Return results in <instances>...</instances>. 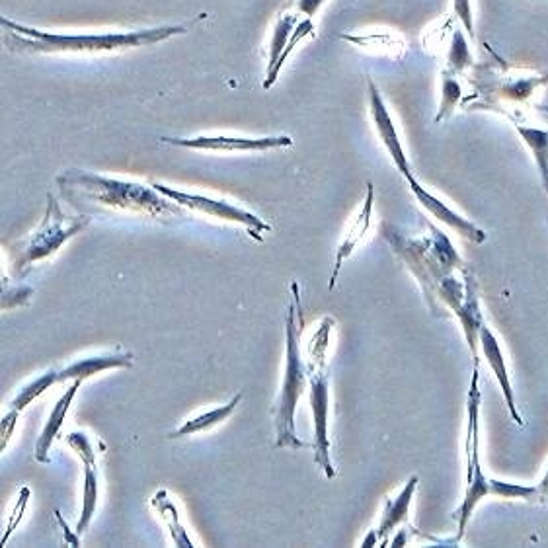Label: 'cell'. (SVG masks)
Returning a JSON list of instances; mask_svg holds the SVG:
<instances>
[{"mask_svg":"<svg viewBox=\"0 0 548 548\" xmlns=\"http://www.w3.org/2000/svg\"><path fill=\"white\" fill-rule=\"evenodd\" d=\"M4 43L22 55H104L125 49L151 47L162 41L186 36L188 24H166L131 32H100V34H59L26 26L8 18L0 20Z\"/></svg>","mask_w":548,"mask_h":548,"instance_id":"cell-1","label":"cell"},{"mask_svg":"<svg viewBox=\"0 0 548 548\" xmlns=\"http://www.w3.org/2000/svg\"><path fill=\"white\" fill-rule=\"evenodd\" d=\"M57 184L63 197L73 205L88 201L106 211L133 213L149 219L182 217L188 211L162 196L155 186L108 178L86 170H67L57 176Z\"/></svg>","mask_w":548,"mask_h":548,"instance_id":"cell-2","label":"cell"},{"mask_svg":"<svg viewBox=\"0 0 548 548\" xmlns=\"http://www.w3.org/2000/svg\"><path fill=\"white\" fill-rule=\"evenodd\" d=\"M293 299L287 307L285 314V344H287V355H285V373L281 381V389L275 400L274 426H275V447H291V449H303L305 441L299 439L297 428H295V412L297 404L307 391L309 383V371L301 355V328L297 326V316L301 311L299 301V285L297 281L291 285Z\"/></svg>","mask_w":548,"mask_h":548,"instance_id":"cell-3","label":"cell"},{"mask_svg":"<svg viewBox=\"0 0 548 548\" xmlns=\"http://www.w3.org/2000/svg\"><path fill=\"white\" fill-rule=\"evenodd\" d=\"M88 215L69 217L63 213L61 205L55 197L47 196V209L41 219L40 227L36 233L22 240L12 258V274L14 277H24L41 260L53 256L57 250H61L63 244H67L71 238L80 235L90 225Z\"/></svg>","mask_w":548,"mask_h":548,"instance_id":"cell-4","label":"cell"},{"mask_svg":"<svg viewBox=\"0 0 548 548\" xmlns=\"http://www.w3.org/2000/svg\"><path fill=\"white\" fill-rule=\"evenodd\" d=\"M478 369L474 365L472 381H470L469 396H467V439H465V455H467V490L461 508L453 513L459 523L457 543L465 537L469 527L470 517L476 506L490 496V478H486L480 465V389H478Z\"/></svg>","mask_w":548,"mask_h":548,"instance_id":"cell-5","label":"cell"},{"mask_svg":"<svg viewBox=\"0 0 548 548\" xmlns=\"http://www.w3.org/2000/svg\"><path fill=\"white\" fill-rule=\"evenodd\" d=\"M153 186L157 188L162 196L172 199L174 203H178L180 207H184L188 211L201 213L205 217L219 219V221H225V223H235V225L248 229L250 236H254L258 242H262L264 235L272 231L270 223H266L258 215H254V213H250V211H246V209H242L238 205H233L229 201L215 199V197L199 196V194H190V192H182V190H174V188L164 186V184H153Z\"/></svg>","mask_w":548,"mask_h":548,"instance_id":"cell-6","label":"cell"},{"mask_svg":"<svg viewBox=\"0 0 548 548\" xmlns=\"http://www.w3.org/2000/svg\"><path fill=\"white\" fill-rule=\"evenodd\" d=\"M309 385H311V412L314 428V463L328 478L336 476L330 453V379L326 373V363H309Z\"/></svg>","mask_w":548,"mask_h":548,"instance_id":"cell-7","label":"cell"},{"mask_svg":"<svg viewBox=\"0 0 548 548\" xmlns=\"http://www.w3.org/2000/svg\"><path fill=\"white\" fill-rule=\"evenodd\" d=\"M162 143L172 147L209 151V153H266L275 149L293 147V137L274 135V137H229V135H199L194 139L180 137H160Z\"/></svg>","mask_w":548,"mask_h":548,"instance_id":"cell-8","label":"cell"},{"mask_svg":"<svg viewBox=\"0 0 548 548\" xmlns=\"http://www.w3.org/2000/svg\"><path fill=\"white\" fill-rule=\"evenodd\" d=\"M367 94H369V114H371L375 131H377L383 147L391 155L392 162L398 168V172L404 178L412 176V166H410L408 155L402 147V141H400V135L396 131L394 119H392L391 112H389V108H387V104L381 96V90L377 88V84L371 79H367Z\"/></svg>","mask_w":548,"mask_h":548,"instance_id":"cell-9","label":"cell"},{"mask_svg":"<svg viewBox=\"0 0 548 548\" xmlns=\"http://www.w3.org/2000/svg\"><path fill=\"white\" fill-rule=\"evenodd\" d=\"M408 180V186L412 190L414 197L418 199V203L430 213L433 219H437L439 223H443L445 227H449L451 231H455L457 235L467 238L470 242H476V244H482L486 242V231H482L478 225H474L470 219L463 217L461 213H457L455 209H451L445 201H441L439 197L433 196L431 192H428L416 178L414 174L406 178Z\"/></svg>","mask_w":548,"mask_h":548,"instance_id":"cell-10","label":"cell"},{"mask_svg":"<svg viewBox=\"0 0 548 548\" xmlns=\"http://www.w3.org/2000/svg\"><path fill=\"white\" fill-rule=\"evenodd\" d=\"M478 350L484 355L486 363L490 365L502 394H504V400H506V406H508L509 416L515 424L523 426V418L517 410V400H515V392L511 387V379H509L508 363H506V357H504V350L500 346V340L496 338V334L488 328V324L484 322L478 330Z\"/></svg>","mask_w":548,"mask_h":548,"instance_id":"cell-11","label":"cell"},{"mask_svg":"<svg viewBox=\"0 0 548 548\" xmlns=\"http://www.w3.org/2000/svg\"><path fill=\"white\" fill-rule=\"evenodd\" d=\"M373 203H375V188L369 182L363 205H361L359 213L355 215L350 229L346 231L344 240L340 242V246L336 250V260H334V270H332L330 281H328V291H332L336 287V281H338V275L342 272V266L346 264V260L352 256L353 252L357 250V246L361 244V240L369 233L371 217H373Z\"/></svg>","mask_w":548,"mask_h":548,"instance_id":"cell-12","label":"cell"},{"mask_svg":"<svg viewBox=\"0 0 548 548\" xmlns=\"http://www.w3.org/2000/svg\"><path fill=\"white\" fill-rule=\"evenodd\" d=\"M418 482L420 478L414 474L406 484L404 488L389 500L383 508L381 513V521H379V527L375 529L377 533V541L381 547H387L389 541H391V535L398 529V525H402L408 515H410V508L414 504V496H416V490H418Z\"/></svg>","mask_w":548,"mask_h":548,"instance_id":"cell-13","label":"cell"},{"mask_svg":"<svg viewBox=\"0 0 548 548\" xmlns=\"http://www.w3.org/2000/svg\"><path fill=\"white\" fill-rule=\"evenodd\" d=\"M133 365V353H106V355H94V357H84L69 367L59 371V383L65 381H86L92 379L94 375H100L110 369H119V367H131Z\"/></svg>","mask_w":548,"mask_h":548,"instance_id":"cell-14","label":"cell"},{"mask_svg":"<svg viewBox=\"0 0 548 548\" xmlns=\"http://www.w3.org/2000/svg\"><path fill=\"white\" fill-rule=\"evenodd\" d=\"M82 381H73V385L65 391V394L57 400V404L53 406L47 422H45V428L41 431L40 439L36 443V451H34V457L38 463H49V453H51V445L55 441V437L59 435V431L65 424V418L71 410V404L79 392Z\"/></svg>","mask_w":548,"mask_h":548,"instance_id":"cell-15","label":"cell"},{"mask_svg":"<svg viewBox=\"0 0 548 548\" xmlns=\"http://www.w3.org/2000/svg\"><path fill=\"white\" fill-rule=\"evenodd\" d=\"M242 398H244V392H238L229 404L219 406V408H215V410H209V412H205V414H199L196 418L184 422L178 430L170 433V437H172V439L190 437V435H196V433H201V431H209L213 430V428H217V426H221L227 418H231V416L235 414V410L238 408V404L242 402Z\"/></svg>","mask_w":548,"mask_h":548,"instance_id":"cell-16","label":"cell"},{"mask_svg":"<svg viewBox=\"0 0 548 548\" xmlns=\"http://www.w3.org/2000/svg\"><path fill=\"white\" fill-rule=\"evenodd\" d=\"M299 24V16L297 14H283L277 22H275L274 32H272V41H270V57H268V71H266V80H264V90L274 88L277 77H275V67L279 57L283 55L287 43L293 36V30Z\"/></svg>","mask_w":548,"mask_h":548,"instance_id":"cell-17","label":"cell"},{"mask_svg":"<svg viewBox=\"0 0 548 548\" xmlns=\"http://www.w3.org/2000/svg\"><path fill=\"white\" fill-rule=\"evenodd\" d=\"M515 131L521 137V141L525 143V147L529 149V153L533 155L541 182H543V188H545V194L548 196V129L515 123Z\"/></svg>","mask_w":548,"mask_h":548,"instance_id":"cell-18","label":"cell"},{"mask_svg":"<svg viewBox=\"0 0 548 548\" xmlns=\"http://www.w3.org/2000/svg\"><path fill=\"white\" fill-rule=\"evenodd\" d=\"M151 506L160 515V519L166 523V529L170 531V537H172V541H174L176 547H194L190 535L186 533L184 525L180 523L178 508H176V504L172 502V498H170V494L166 490H160V492H157L153 496Z\"/></svg>","mask_w":548,"mask_h":548,"instance_id":"cell-19","label":"cell"},{"mask_svg":"<svg viewBox=\"0 0 548 548\" xmlns=\"http://www.w3.org/2000/svg\"><path fill=\"white\" fill-rule=\"evenodd\" d=\"M98 498H100V480H98V469L96 463H84V486H82V509H80V519L77 523L75 533L84 535L86 529L90 527L94 513L98 508Z\"/></svg>","mask_w":548,"mask_h":548,"instance_id":"cell-20","label":"cell"},{"mask_svg":"<svg viewBox=\"0 0 548 548\" xmlns=\"http://www.w3.org/2000/svg\"><path fill=\"white\" fill-rule=\"evenodd\" d=\"M55 383H59V371H45L38 379H34L30 385H26L22 391L14 396V400L10 402V408L24 412L34 400H38L41 394L49 391Z\"/></svg>","mask_w":548,"mask_h":548,"instance_id":"cell-21","label":"cell"},{"mask_svg":"<svg viewBox=\"0 0 548 548\" xmlns=\"http://www.w3.org/2000/svg\"><path fill=\"white\" fill-rule=\"evenodd\" d=\"M490 496H496V498H502V500L541 502L539 486L511 484V482H502V480H496V478H490Z\"/></svg>","mask_w":548,"mask_h":548,"instance_id":"cell-22","label":"cell"},{"mask_svg":"<svg viewBox=\"0 0 548 548\" xmlns=\"http://www.w3.org/2000/svg\"><path fill=\"white\" fill-rule=\"evenodd\" d=\"M463 98V88L459 84V80L453 77L451 71H443V80H441V104H439V112L435 116V123L449 118L455 108L459 106Z\"/></svg>","mask_w":548,"mask_h":548,"instance_id":"cell-23","label":"cell"},{"mask_svg":"<svg viewBox=\"0 0 548 548\" xmlns=\"http://www.w3.org/2000/svg\"><path fill=\"white\" fill-rule=\"evenodd\" d=\"M447 63L453 75L455 73H463L465 69H469L472 65V55H470L469 41L465 38V34L455 28L453 36H451V45H449V55H447Z\"/></svg>","mask_w":548,"mask_h":548,"instance_id":"cell-24","label":"cell"},{"mask_svg":"<svg viewBox=\"0 0 548 548\" xmlns=\"http://www.w3.org/2000/svg\"><path fill=\"white\" fill-rule=\"evenodd\" d=\"M67 443L69 447L79 455L82 465L84 463H96V453H94V447L90 443V439L86 437V433L82 431H73L67 435Z\"/></svg>","mask_w":548,"mask_h":548,"instance_id":"cell-25","label":"cell"},{"mask_svg":"<svg viewBox=\"0 0 548 548\" xmlns=\"http://www.w3.org/2000/svg\"><path fill=\"white\" fill-rule=\"evenodd\" d=\"M20 414H22V412H20V410H14V408H10V410L4 414V418H2V422H0V437H2V441H0V451H6V447H8L10 439H12V433H14L16 426H18Z\"/></svg>","mask_w":548,"mask_h":548,"instance_id":"cell-26","label":"cell"},{"mask_svg":"<svg viewBox=\"0 0 548 548\" xmlns=\"http://www.w3.org/2000/svg\"><path fill=\"white\" fill-rule=\"evenodd\" d=\"M453 10L463 24L465 32L469 34L470 40L474 38V16H472V4L470 0H453Z\"/></svg>","mask_w":548,"mask_h":548,"instance_id":"cell-27","label":"cell"},{"mask_svg":"<svg viewBox=\"0 0 548 548\" xmlns=\"http://www.w3.org/2000/svg\"><path fill=\"white\" fill-rule=\"evenodd\" d=\"M28 498H30V490H28V488H22V492H20V496H18V502H16V508H14V513H12V517H10V523H8V527H6V535H4L2 541H0L2 547L6 545V541H8L10 535L14 533V527H16L18 521L22 519V513H24V509H26Z\"/></svg>","mask_w":548,"mask_h":548,"instance_id":"cell-28","label":"cell"},{"mask_svg":"<svg viewBox=\"0 0 548 548\" xmlns=\"http://www.w3.org/2000/svg\"><path fill=\"white\" fill-rule=\"evenodd\" d=\"M326 0H297V10L305 16V18H313L316 12L322 8Z\"/></svg>","mask_w":548,"mask_h":548,"instance_id":"cell-29","label":"cell"},{"mask_svg":"<svg viewBox=\"0 0 548 548\" xmlns=\"http://www.w3.org/2000/svg\"><path fill=\"white\" fill-rule=\"evenodd\" d=\"M539 492H541V502H548V469L543 476V480L537 484Z\"/></svg>","mask_w":548,"mask_h":548,"instance_id":"cell-30","label":"cell"}]
</instances>
